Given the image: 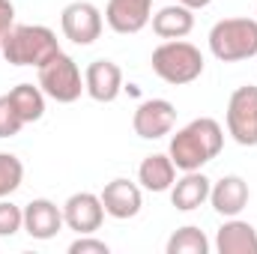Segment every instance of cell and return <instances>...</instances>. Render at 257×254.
Instances as JSON below:
<instances>
[{
    "label": "cell",
    "mask_w": 257,
    "mask_h": 254,
    "mask_svg": "<svg viewBox=\"0 0 257 254\" xmlns=\"http://www.w3.org/2000/svg\"><path fill=\"white\" fill-rule=\"evenodd\" d=\"M177 3H183V6H189V9H203V6H209L212 0H177Z\"/></svg>",
    "instance_id": "cell-26"
},
{
    "label": "cell",
    "mask_w": 257,
    "mask_h": 254,
    "mask_svg": "<svg viewBox=\"0 0 257 254\" xmlns=\"http://www.w3.org/2000/svg\"><path fill=\"white\" fill-rule=\"evenodd\" d=\"M102 221H105V206H102V197L93 191H78L63 203V224L78 236L96 233Z\"/></svg>",
    "instance_id": "cell-9"
},
{
    "label": "cell",
    "mask_w": 257,
    "mask_h": 254,
    "mask_svg": "<svg viewBox=\"0 0 257 254\" xmlns=\"http://www.w3.org/2000/svg\"><path fill=\"white\" fill-rule=\"evenodd\" d=\"M39 87L48 99H54L60 105H72L84 93V78H81L78 63L69 54L57 51L51 60H45L39 66Z\"/></svg>",
    "instance_id": "cell-5"
},
{
    "label": "cell",
    "mask_w": 257,
    "mask_h": 254,
    "mask_svg": "<svg viewBox=\"0 0 257 254\" xmlns=\"http://www.w3.org/2000/svg\"><path fill=\"white\" fill-rule=\"evenodd\" d=\"M9 99H12L15 111L21 114L24 126L42 120V114H45V93H42L39 84H36V87H33V84H18V87L9 90Z\"/></svg>",
    "instance_id": "cell-19"
},
{
    "label": "cell",
    "mask_w": 257,
    "mask_h": 254,
    "mask_svg": "<svg viewBox=\"0 0 257 254\" xmlns=\"http://www.w3.org/2000/svg\"><path fill=\"white\" fill-rule=\"evenodd\" d=\"M174 123H177V108L168 99H147L135 108V117H132L135 135L144 141H156V138L171 135Z\"/></svg>",
    "instance_id": "cell-8"
},
{
    "label": "cell",
    "mask_w": 257,
    "mask_h": 254,
    "mask_svg": "<svg viewBox=\"0 0 257 254\" xmlns=\"http://www.w3.org/2000/svg\"><path fill=\"white\" fill-rule=\"evenodd\" d=\"M209 189L212 183L200 171H186V177L171 186V203L180 212H192L197 206H203V200H209Z\"/></svg>",
    "instance_id": "cell-16"
},
{
    "label": "cell",
    "mask_w": 257,
    "mask_h": 254,
    "mask_svg": "<svg viewBox=\"0 0 257 254\" xmlns=\"http://www.w3.org/2000/svg\"><path fill=\"white\" fill-rule=\"evenodd\" d=\"M21 129H24V120H21V114L15 111L9 93L0 96V138H15Z\"/></svg>",
    "instance_id": "cell-23"
},
{
    "label": "cell",
    "mask_w": 257,
    "mask_h": 254,
    "mask_svg": "<svg viewBox=\"0 0 257 254\" xmlns=\"http://www.w3.org/2000/svg\"><path fill=\"white\" fill-rule=\"evenodd\" d=\"M209 251V239L200 227L186 224L180 227L171 239H168V254H206Z\"/></svg>",
    "instance_id": "cell-20"
},
{
    "label": "cell",
    "mask_w": 257,
    "mask_h": 254,
    "mask_svg": "<svg viewBox=\"0 0 257 254\" xmlns=\"http://www.w3.org/2000/svg\"><path fill=\"white\" fill-rule=\"evenodd\" d=\"M60 27H63V36L75 45H93L99 36H102V12L87 3V0H75L69 3L60 15Z\"/></svg>",
    "instance_id": "cell-7"
},
{
    "label": "cell",
    "mask_w": 257,
    "mask_h": 254,
    "mask_svg": "<svg viewBox=\"0 0 257 254\" xmlns=\"http://www.w3.org/2000/svg\"><path fill=\"white\" fill-rule=\"evenodd\" d=\"M12 24H15V6L9 0H0V48H3V39L12 30Z\"/></svg>",
    "instance_id": "cell-25"
},
{
    "label": "cell",
    "mask_w": 257,
    "mask_h": 254,
    "mask_svg": "<svg viewBox=\"0 0 257 254\" xmlns=\"http://www.w3.org/2000/svg\"><path fill=\"white\" fill-rule=\"evenodd\" d=\"M21 180H24V165H21V159L12 156V153H0V200L9 197L12 191H18Z\"/></svg>",
    "instance_id": "cell-21"
},
{
    "label": "cell",
    "mask_w": 257,
    "mask_h": 254,
    "mask_svg": "<svg viewBox=\"0 0 257 254\" xmlns=\"http://www.w3.org/2000/svg\"><path fill=\"white\" fill-rule=\"evenodd\" d=\"M63 227V209L45 197H36L24 206V230L33 239H54Z\"/></svg>",
    "instance_id": "cell-13"
},
{
    "label": "cell",
    "mask_w": 257,
    "mask_h": 254,
    "mask_svg": "<svg viewBox=\"0 0 257 254\" xmlns=\"http://www.w3.org/2000/svg\"><path fill=\"white\" fill-rule=\"evenodd\" d=\"M102 206H105V215L117 218V221H126V218H135L144 206V197H141V189L132 183V180H111L105 189H102Z\"/></svg>",
    "instance_id": "cell-11"
},
{
    "label": "cell",
    "mask_w": 257,
    "mask_h": 254,
    "mask_svg": "<svg viewBox=\"0 0 257 254\" xmlns=\"http://www.w3.org/2000/svg\"><path fill=\"white\" fill-rule=\"evenodd\" d=\"M227 135L239 147H257V87H236L227 102Z\"/></svg>",
    "instance_id": "cell-6"
},
{
    "label": "cell",
    "mask_w": 257,
    "mask_h": 254,
    "mask_svg": "<svg viewBox=\"0 0 257 254\" xmlns=\"http://www.w3.org/2000/svg\"><path fill=\"white\" fill-rule=\"evenodd\" d=\"M138 183L147 191H168L177 183V165L165 153H153L138 168Z\"/></svg>",
    "instance_id": "cell-18"
},
{
    "label": "cell",
    "mask_w": 257,
    "mask_h": 254,
    "mask_svg": "<svg viewBox=\"0 0 257 254\" xmlns=\"http://www.w3.org/2000/svg\"><path fill=\"white\" fill-rule=\"evenodd\" d=\"M60 51V42L51 27L42 24H12V30L3 39L0 54L12 66H39L51 60Z\"/></svg>",
    "instance_id": "cell-2"
},
{
    "label": "cell",
    "mask_w": 257,
    "mask_h": 254,
    "mask_svg": "<svg viewBox=\"0 0 257 254\" xmlns=\"http://www.w3.org/2000/svg\"><path fill=\"white\" fill-rule=\"evenodd\" d=\"M18 230H24V206L3 197L0 200V236H15Z\"/></svg>",
    "instance_id": "cell-22"
},
{
    "label": "cell",
    "mask_w": 257,
    "mask_h": 254,
    "mask_svg": "<svg viewBox=\"0 0 257 254\" xmlns=\"http://www.w3.org/2000/svg\"><path fill=\"white\" fill-rule=\"evenodd\" d=\"M215 248L218 254H257V230L248 221H239L233 215L218 227Z\"/></svg>",
    "instance_id": "cell-15"
},
{
    "label": "cell",
    "mask_w": 257,
    "mask_h": 254,
    "mask_svg": "<svg viewBox=\"0 0 257 254\" xmlns=\"http://www.w3.org/2000/svg\"><path fill=\"white\" fill-rule=\"evenodd\" d=\"M194 9L177 3V6H165L153 15V33L162 39H186L194 30Z\"/></svg>",
    "instance_id": "cell-17"
},
{
    "label": "cell",
    "mask_w": 257,
    "mask_h": 254,
    "mask_svg": "<svg viewBox=\"0 0 257 254\" xmlns=\"http://www.w3.org/2000/svg\"><path fill=\"white\" fill-rule=\"evenodd\" d=\"M209 51L221 63L251 60L257 54V21L254 18H221L209 30Z\"/></svg>",
    "instance_id": "cell-3"
},
{
    "label": "cell",
    "mask_w": 257,
    "mask_h": 254,
    "mask_svg": "<svg viewBox=\"0 0 257 254\" xmlns=\"http://www.w3.org/2000/svg\"><path fill=\"white\" fill-rule=\"evenodd\" d=\"M150 15H153V0H108V9H105V21L114 33H141L147 24H150Z\"/></svg>",
    "instance_id": "cell-10"
},
{
    "label": "cell",
    "mask_w": 257,
    "mask_h": 254,
    "mask_svg": "<svg viewBox=\"0 0 257 254\" xmlns=\"http://www.w3.org/2000/svg\"><path fill=\"white\" fill-rule=\"evenodd\" d=\"M153 72L165 81V84H174V87H183V84H192L203 75V54L194 48L192 42H183V39H168L162 42L156 51H153Z\"/></svg>",
    "instance_id": "cell-4"
},
{
    "label": "cell",
    "mask_w": 257,
    "mask_h": 254,
    "mask_svg": "<svg viewBox=\"0 0 257 254\" xmlns=\"http://www.w3.org/2000/svg\"><path fill=\"white\" fill-rule=\"evenodd\" d=\"M123 90V72L114 60H93L84 72V93L96 102H114Z\"/></svg>",
    "instance_id": "cell-12"
},
{
    "label": "cell",
    "mask_w": 257,
    "mask_h": 254,
    "mask_svg": "<svg viewBox=\"0 0 257 254\" xmlns=\"http://www.w3.org/2000/svg\"><path fill=\"white\" fill-rule=\"evenodd\" d=\"M69 254H108V242L93 239L90 233H84V236H78V239L69 245Z\"/></svg>",
    "instance_id": "cell-24"
},
{
    "label": "cell",
    "mask_w": 257,
    "mask_h": 254,
    "mask_svg": "<svg viewBox=\"0 0 257 254\" xmlns=\"http://www.w3.org/2000/svg\"><path fill=\"white\" fill-rule=\"evenodd\" d=\"M209 203H212V209H215L218 215H224V218L239 215V212L248 206V183H245L242 177H236V174L221 177V180L212 183V189H209Z\"/></svg>",
    "instance_id": "cell-14"
},
{
    "label": "cell",
    "mask_w": 257,
    "mask_h": 254,
    "mask_svg": "<svg viewBox=\"0 0 257 254\" xmlns=\"http://www.w3.org/2000/svg\"><path fill=\"white\" fill-rule=\"evenodd\" d=\"M224 147V129L218 126L212 117H197L189 126H183L171 138V162L177 165V171H200L203 165H209Z\"/></svg>",
    "instance_id": "cell-1"
}]
</instances>
